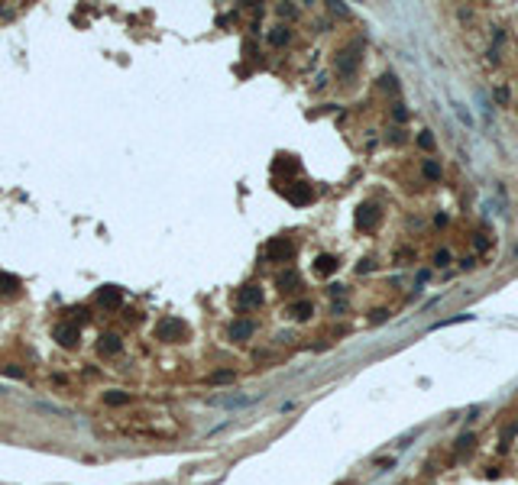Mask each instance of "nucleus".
I'll return each instance as SVG.
<instances>
[{
  "instance_id": "nucleus-1",
  "label": "nucleus",
  "mask_w": 518,
  "mask_h": 485,
  "mask_svg": "<svg viewBox=\"0 0 518 485\" xmlns=\"http://www.w3.org/2000/svg\"><path fill=\"white\" fill-rule=\"evenodd\" d=\"M292 252H295V242L285 240V236H279V240H272L266 246V259L269 262H285V259H292Z\"/></svg>"
},
{
  "instance_id": "nucleus-2",
  "label": "nucleus",
  "mask_w": 518,
  "mask_h": 485,
  "mask_svg": "<svg viewBox=\"0 0 518 485\" xmlns=\"http://www.w3.org/2000/svg\"><path fill=\"white\" fill-rule=\"evenodd\" d=\"M156 333H159V340L175 343V340H181V336H185L188 330H185V323H181L179 317H165V320L159 323V330H156Z\"/></svg>"
},
{
  "instance_id": "nucleus-3",
  "label": "nucleus",
  "mask_w": 518,
  "mask_h": 485,
  "mask_svg": "<svg viewBox=\"0 0 518 485\" xmlns=\"http://www.w3.org/2000/svg\"><path fill=\"white\" fill-rule=\"evenodd\" d=\"M52 336L62 343V346H75V343H78V327H75V323H55Z\"/></svg>"
},
{
  "instance_id": "nucleus-4",
  "label": "nucleus",
  "mask_w": 518,
  "mask_h": 485,
  "mask_svg": "<svg viewBox=\"0 0 518 485\" xmlns=\"http://www.w3.org/2000/svg\"><path fill=\"white\" fill-rule=\"evenodd\" d=\"M376 220H379V210H376L373 204H363L357 214V226L359 230H369V226H376Z\"/></svg>"
},
{
  "instance_id": "nucleus-5",
  "label": "nucleus",
  "mask_w": 518,
  "mask_h": 485,
  "mask_svg": "<svg viewBox=\"0 0 518 485\" xmlns=\"http://www.w3.org/2000/svg\"><path fill=\"white\" fill-rule=\"evenodd\" d=\"M237 301H240V307H259V304H262V291H259L256 285H246Z\"/></svg>"
},
{
  "instance_id": "nucleus-6",
  "label": "nucleus",
  "mask_w": 518,
  "mask_h": 485,
  "mask_svg": "<svg viewBox=\"0 0 518 485\" xmlns=\"http://www.w3.org/2000/svg\"><path fill=\"white\" fill-rule=\"evenodd\" d=\"M98 301H100V307H120L123 304V295H120V288H100V295H98Z\"/></svg>"
},
{
  "instance_id": "nucleus-7",
  "label": "nucleus",
  "mask_w": 518,
  "mask_h": 485,
  "mask_svg": "<svg viewBox=\"0 0 518 485\" xmlns=\"http://www.w3.org/2000/svg\"><path fill=\"white\" fill-rule=\"evenodd\" d=\"M120 350H123V343H120L117 333H104V336H100V353H104V356H117Z\"/></svg>"
},
{
  "instance_id": "nucleus-8",
  "label": "nucleus",
  "mask_w": 518,
  "mask_h": 485,
  "mask_svg": "<svg viewBox=\"0 0 518 485\" xmlns=\"http://www.w3.org/2000/svg\"><path fill=\"white\" fill-rule=\"evenodd\" d=\"M337 272V259L334 256H318L314 259V275H334Z\"/></svg>"
},
{
  "instance_id": "nucleus-9",
  "label": "nucleus",
  "mask_w": 518,
  "mask_h": 485,
  "mask_svg": "<svg viewBox=\"0 0 518 485\" xmlns=\"http://www.w3.org/2000/svg\"><path fill=\"white\" fill-rule=\"evenodd\" d=\"M253 330H256V327H253L250 320H237L230 327V340H246V336H253Z\"/></svg>"
},
{
  "instance_id": "nucleus-10",
  "label": "nucleus",
  "mask_w": 518,
  "mask_h": 485,
  "mask_svg": "<svg viewBox=\"0 0 518 485\" xmlns=\"http://www.w3.org/2000/svg\"><path fill=\"white\" fill-rule=\"evenodd\" d=\"M288 198H292V204H308V201L314 198V191L308 188V185H295V188L288 191Z\"/></svg>"
},
{
  "instance_id": "nucleus-11",
  "label": "nucleus",
  "mask_w": 518,
  "mask_h": 485,
  "mask_svg": "<svg viewBox=\"0 0 518 485\" xmlns=\"http://www.w3.org/2000/svg\"><path fill=\"white\" fill-rule=\"evenodd\" d=\"M292 314H295L298 320H308V317L314 314V304H311V301H298V304L292 307Z\"/></svg>"
},
{
  "instance_id": "nucleus-12",
  "label": "nucleus",
  "mask_w": 518,
  "mask_h": 485,
  "mask_svg": "<svg viewBox=\"0 0 518 485\" xmlns=\"http://www.w3.org/2000/svg\"><path fill=\"white\" fill-rule=\"evenodd\" d=\"M276 285H279V288H285V291H288V288H295V285H298V275H295L292 269H285V272H282V275L276 279Z\"/></svg>"
},
{
  "instance_id": "nucleus-13",
  "label": "nucleus",
  "mask_w": 518,
  "mask_h": 485,
  "mask_svg": "<svg viewBox=\"0 0 518 485\" xmlns=\"http://www.w3.org/2000/svg\"><path fill=\"white\" fill-rule=\"evenodd\" d=\"M269 42H272V45H285V42H288V29H285V26L272 29V33H269Z\"/></svg>"
},
{
  "instance_id": "nucleus-14",
  "label": "nucleus",
  "mask_w": 518,
  "mask_h": 485,
  "mask_svg": "<svg viewBox=\"0 0 518 485\" xmlns=\"http://www.w3.org/2000/svg\"><path fill=\"white\" fill-rule=\"evenodd\" d=\"M104 401H107V404H126V401H130V395H123V392H107Z\"/></svg>"
},
{
  "instance_id": "nucleus-15",
  "label": "nucleus",
  "mask_w": 518,
  "mask_h": 485,
  "mask_svg": "<svg viewBox=\"0 0 518 485\" xmlns=\"http://www.w3.org/2000/svg\"><path fill=\"white\" fill-rule=\"evenodd\" d=\"M450 262H454V256H450V252H447V249L434 252V265H438V269H444V265H450Z\"/></svg>"
},
{
  "instance_id": "nucleus-16",
  "label": "nucleus",
  "mask_w": 518,
  "mask_h": 485,
  "mask_svg": "<svg viewBox=\"0 0 518 485\" xmlns=\"http://www.w3.org/2000/svg\"><path fill=\"white\" fill-rule=\"evenodd\" d=\"M418 146H421V149H434V136H431V133H421V136H418Z\"/></svg>"
},
{
  "instance_id": "nucleus-17",
  "label": "nucleus",
  "mask_w": 518,
  "mask_h": 485,
  "mask_svg": "<svg viewBox=\"0 0 518 485\" xmlns=\"http://www.w3.org/2000/svg\"><path fill=\"white\" fill-rule=\"evenodd\" d=\"M0 285H7V291H13V288H20V279H13V275H0Z\"/></svg>"
},
{
  "instance_id": "nucleus-18",
  "label": "nucleus",
  "mask_w": 518,
  "mask_h": 485,
  "mask_svg": "<svg viewBox=\"0 0 518 485\" xmlns=\"http://www.w3.org/2000/svg\"><path fill=\"white\" fill-rule=\"evenodd\" d=\"M211 378H214V382H230V378H233V372H230V369H220V372H214Z\"/></svg>"
},
{
  "instance_id": "nucleus-19",
  "label": "nucleus",
  "mask_w": 518,
  "mask_h": 485,
  "mask_svg": "<svg viewBox=\"0 0 518 485\" xmlns=\"http://www.w3.org/2000/svg\"><path fill=\"white\" fill-rule=\"evenodd\" d=\"M424 175H428V178H438V175H440V168L434 165V162H428V165H424Z\"/></svg>"
}]
</instances>
